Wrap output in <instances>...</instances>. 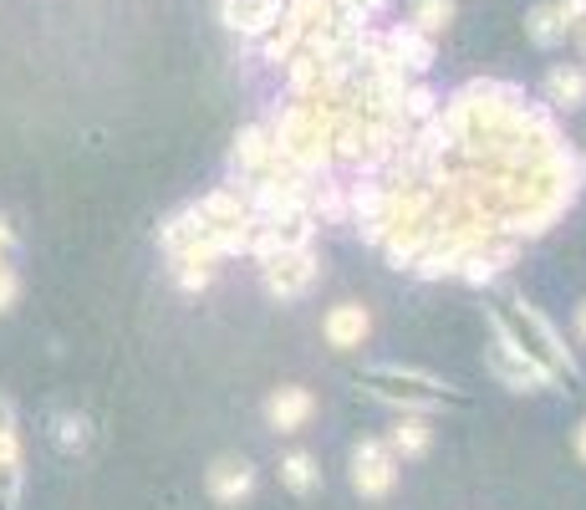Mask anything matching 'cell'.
Returning a JSON list of instances; mask_svg holds the SVG:
<instances>
[{"label":"cell","instance_id":"cell-23","mask_svg":"<svg viewBox=\"0 0 586 510\" xmlns=\"http://www.w3.org/2000/svg\"><path fill=\"white\" fill-rule=\"evenodd\" d=\"M556 11L566 16V26H576V21H586V0H556Z\"/></svg>","mask_w":586,"mask_h":510},{"label":"cell","instance_id":"cell-5","mask_svg":"<svg viewBox=\"0 0 586 510\" xmlns=\"http://www.w3.org/2000/svg\"><path fill=\"white\" fill-rule=\"evenodd\" d=\"M260 276H266L270 296L296 302V296H306L311 281H317V255H311V245H302V251H281V255H270V260H260Z\"/></svg>","mask_w":586,"mask_h":510},{"label":"cell","instance_id":"cell-16","mask_svg":"<svg viewBox=\"0 0 586 510\" xmlns=\"http://www.w3.org/2000/svg\"><path fill=\"white\" fill-rule=\"evenodd\" d=\"M285 82H291V98H317L321 92V62L311 51H296L285 62Z\"/></svg>","mask_w":586,"mask_h":510},{"label":"cell","instance_id":"cell-17","mask_svg":"<svg viewBox=\"0 0 586 510\" xmlns=\"http://www.w3.org/2000/svg\"><path fill=\"white\" fill-rule=\"evenodd\" d=\"M281 485H285V490H296V495H311V490L321 485L317 459L302 455V449H296V455H285V459H281Z\"/></svg>","mask_w":586,"mask_h":510},{"label":"cell","instance_id":"cell-24","mask_svg":"<svg viewBox=\"0 0 586 510\" xmlns=\"http://www.w3.org/2000/svg\"><path fill=\"white\" fill-rule=\"evenodd\" d=\"M11 245H16V235H11V225L0 220V260H5V255H11Z\"/></svg>","mask_w":586,"mask_h":510},{"label":"cell","instance_id":"cell-1","mask_svg":"<svg viewBox=\"0 0 586 510\" xmlns=\"http://www.w3.org/2000/svg\"><path fill=\"white\" fill-rule=\"evenodd\" d=\"M489 332H495V347H489V368L520 393H536V388H556L561 378L540 362V357L525 353V342L515 337V327L505 322V317H489Z\"/></svg>","mask_w":586,"mask_h":510},{"label":"cell","instance_id":"cell-4","mask_svg":"<svg viewBox=\"0 0 586 510\" xmlns=\"http://www.w3.org/2000/svg\"><path fill=\"white\" fill-rule=\"evenodd\" d=\"M398 485V455L383 439H362L352 449V490L362 500H383Z\"/></svg>","mask_w":586,"mask_h":510},{"label":"cell","instance_id":"cell-2","mask_svg":"<svg viewBox=\"0 0 586 510\" xmlns=\"http://www.w3.org/2000/svg\"><path fill=\"white\" fill-rule=\"evenodd\" d=\"M505 322L515 327V337L525 342V353L540 357V362H546L556 378H566V383H576V378H582V373H576V357H571V347L556 337V327L546 322V317H540V311L525 302V296H515V302H510V317H505Z\"/></svg>","mask_w":586,"mask_h":510},{"label":"cell","instance_id":"cell-3","mask_svg":"<svg viewBox=\"0 0 586 510\" xmlns=\"http://www.w3.org/2000/svg\"><path fill=\"white\" fill-rule=\"evenodd\" d=\"M368 388L387 404H403V408H438V404H454V393L429 373H398V368H378L368 373Z\"/></svg>","mask_w":586,"mask_h":510},{"label":"cell","instance_id":"cell-22","mask_svg":"<svg viewBox=\"0 0 586 510\" xmlns=\"http://www.w3.org/2000/svg\"><path fill=\"white\" fill-rule=\"evenodd\" d=\"M16 296H21V276L11 271L5 260H0V317H5V311L16 306Z\"/></svg>","mask_w":586,"mask_h":510},{"label":"cell","instance_id":"cell-21","mask_svg":"<svg viewBox=\"0 0 586 510\" xmlns=\"http://www.w3.org/2000/svg\"><path fill=\"white\" fill-rule=\"evenodd\" d=\"M56 439H62V449H87L92 429H87V419H77V413H62V419H56Z\"/></svg>","mask_w":586,"mask_h":510},{"label":"cell","instance_id":"cell-14","mask_svg":"<svg viewBox=\"0 0 586 510\" xmlns=\"http://www.w3.org/2000/svg\"><path fill=\"white\" fill-rule=\"evenodd\" d=\"M200 215L209 225H240V220H255L251 204H245V194L240 189H215V194H204L200 200Z\"/></svg>","mask_w":586,"mask_h":510},{"label":"cell","instance_id":"cell-8","mask_svg":"<svg viewBox=\"0 0 586 510\" xmlns=\"http://www.w3.org/2000/svg\"><path fill=\"white\" fill-rule=\"evenodd\" d=\"M321 332H327V342H332L336 353H352V347H362L372 332V311L357 302H342L327 311V322H321Z\"/></svg>","mask_w":586,"mask_h":510},{"label":"cell","instance_id":"cell-20","mask_svg":"<svg viewBox=\"0 0 586 510\" xmlns=\"http://www.w3.org/2000/svg\"><path fill=\"white\" fill-rule=\"evenodd\" d=\"M174 281L184 291H204L215 281V266H204V260H174Z\"/></svg>","mask_w":586,"mask_h":510},{"label":"cell","instance_id":"cell-9","mask_svg":"<svg viewBox=\"0 0 586 510\" xmlns=\"http://www.w3.org/2000/svg\"><path fill=\"white\" fill-rule=\"evenodd\" d=\"M204 485H209V495H215L219 506H240V500H251V490H255V470L245 459H215L209 475H204Z\"/></svg>","mask_w":586,"mask_h":510},{"label":"cell","instance_id":"cell-26","mask_svg":"<svg viewBox=\"0 0 586 510\" xmlns=\"http://www.w3.org/2000/svg\"><path fill=\"white\" fill-rule=\"evenodd\" d=\"M576 332H582V342H586V302L576 306Z\"/></svg>","mask_w":586,"mask_h":510},{"label":"cell","instance_id":"cell-7","mask_svg":"<svg viewBox=\"0 0 586 510\" xmlns=\"http://www.w3.org/2000/svg\"><path fill=\"white\" fill-rule=\"evenodd\" d=\"M383 47L403 72H429L434 67V36H423L413 21H403V26L383 31Z\"/></svg>","mask_w":586,"mask_h":510},{"label":"cell","instance_id":"cell-27","mask_svg":"<svg viewBox=\"0 0 586 510\" xmlns=\"http://www.w3.org/2000/svg\"><path fill=\"white\" fill-rule=\"evenodd\" d=\"M582 26H586V21H582ZM582 51H586V31H582Z\"/></svg>","mask_w":586,"mask_h":510},{"label":"cell","instance_id":"cell-15","mask_svg":"<svg viewBox=\"0 0 586 510\" xmlns=\"http://www.w3.org/2000/svg\"><path fill=\"white\" fill-rule=\"evenodd\" d=\"M525 31H531V41H536V47H561L571 26H566V16L556 11V0H551V5H531V16H525Z\"/></svg>","mask_w":586,"mask_h":510},{"label":"cell","instance_id":"cell-10","mask_svg":"<svg viewBox=\"0 0 586 510\" xmlns=\"http://www.w3.org/2000/svg\"><path fill=\"white\" fill-rule=\"evenodd\" d=\"M429 444H434V424H429V413H423V408H403L398 419H393L387 449H393L398 459H419V455H429Z\"/></svg>","mask_w":586,"mask_h":510},{"label":"cell","instance_id":"cell-6","mask_svg":"<svg viewBox=\"0 0 586 510\" xmlns=\"http://www.w3.org/2000/svg\"><path fill=\"white\" fill-rule=\"evenodd\" d=\"M291 0H219V21L240 36H270Z\"/></svg>","mask_w":586,"mask_h":510},{"label":"cell","instance_id":"cell-12","mask_svg":"<svg viewBox=\"0 0 586 510\" xmlns=\"http://www.w3.org/2000/svg\"><path fill=\"white\" fill-rule=\"evenodd\" d=\"M230 158H234V169H245L251 179H260V174L270 169V158H276V143H270V128H266V123H251V128H240Z\"/></svg>","mask_w":586,"mask_h":510},{"label":"cell","instance_id":"cell-25","mask_svg":"<svg viewBox=\"0 0 586 510\" xmlns=\"http://www.w3.org/2000/svg\"><path fill=\"white\" fill-rule=\"evenodd\" d=\"M576 459L586 464V419H582V429H576Z\"/></svg>","mask_w":586,"mask_h":510},{"label":"cell","instance_id":"cell-19","mask_svg":"<svg viewBox=\"0 0 586 510\" xmlns=\"http://www.w3.org/2000/svg\"><path fill=\"white\" fill-rule=\"evenodd\" d=\"M398 107H403V118L408 123H423V118H434L438 113V98L423 82H408L403 87V98H398Z\"/></svg>","mask_w":586,"mask_h":510},{"label":"cell","instance_id":"cell-13","mask_svg":"<svg viewBox=\"0 0 586 510\" xmlns=\"http://www.w3.org/2000/svg\"><path fill=\"white\" fill-rule=\"evenodd\" d=\"M546 102H551V107H566V113L586 107V67H551V77H546Z\"/></svg>","mask_w":586,"mask_h":510},{"label":"cell","instance_id":"cell-18","mask_svg":"<svg viewBox=\"0 0 586 510\" xmlns=\"http://www.w3.org/2000/svg\"><path fill=\"white\" fill-rule=\"evenodd\" d=\"M449 21H454V0H413V26L423 36L449 31Z\"/></svg>","mask_w":586,"mask_h":510},{"label":"cell","instance_id":"cell-11","mask_svg":"<svg viewBox=\"0 0 586 510\" xmlns=\"http://www.w3.org/2000/svg\"><path fill=\"white\" fill-rule=\"evenodd\" d=\"M311 413H317V398H311L306 388H276L270 393V404H266L270 429H281V434H296Z\"/></svg>","mask_w":586,"mask_h":510}]
</instances>
